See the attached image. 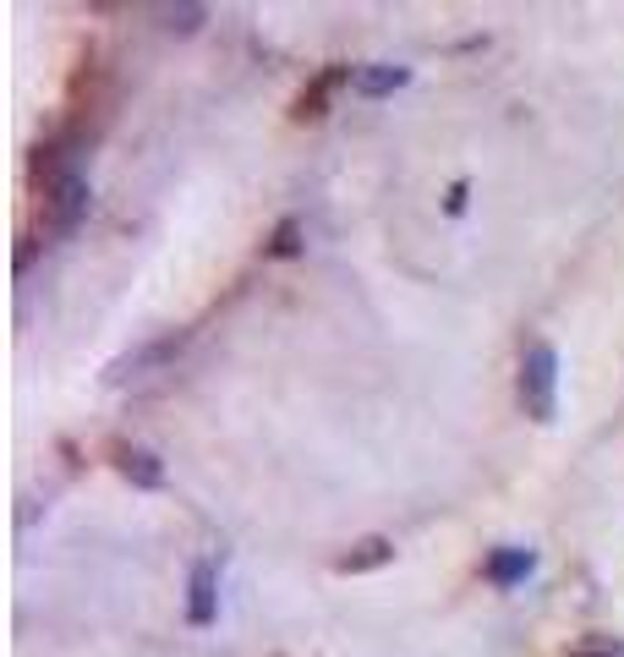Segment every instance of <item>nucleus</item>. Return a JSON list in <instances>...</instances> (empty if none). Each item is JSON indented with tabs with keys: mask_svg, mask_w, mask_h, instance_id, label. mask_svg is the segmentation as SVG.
<instances>
[{
	"mask_svg": "<svg viewBox=\"0 0 624 657\" xmlns=\"http://www.w3.org/2000/svg\"><path fill=\"white\" fill-rule=\"evenodd\" d=\"M554 390H559V356L554 345H532L520 362V405L537 422H554Z\"/></svg>",
	"mask_w": 624,
	"mask_h": 657,
	"instance_id": "f257e3e1",
	"label": "nucleus"
},
{
	"mask_svg": "<svg viewBox=\"0 0 624 657\" xmlns=\"http://www.w3.org/2000/svg\"><path fill=\"white\" fill-rule=\"evenodd\" d=\"M50 231H77V219L88 214V182L82 176H56V187L45 197Z\"/></svg>",
	"mask_w": 624,
	"mask_h": 657,
	"instance_id": "f03ea898",
	"label": "nucleus"
},
{
	"mask_svg": "<svg viewBox=\"0 0 624 657\" xmlns=\"http://www.w3.org/2000/svg\"><path fill=\"white\" fill-rule=\"evenodd\" d=\"M532 565H537V559H532V548H499V553L488 559V581L509 587V581H520Z\"/></svg>",
	"mask_w": 624,
	"mask_h": 657,
	"instance_id": "7ed1b4c3",
	"label": "nucleus"
},
{
	"mask_svg": "<svg viewBox=\"0 0 624 657\" xmlns=\"http://www.w3.org/2000/svg\"><path fill=\"white\" fill-rule=\"evenodd\" d=\"M192 625H208L214 619V570L208 565H192V602H187Z\"/></svg>",
	"mask_w": 624,
	"mask_h": 657,
	"instance_id": "20e7f679",
	"label": "nucleus"
},
{
	"mask_svg": "<svg viewBox=\"0 0 624 657\" xmlns=\"http://www.w3.org/2000/svg\"><path fill=\"white\" fill-rule=\"evenodd\" d=\"M406 77H411L406 66H362V71H357V94H373V99L378 94H394Z\"/></svg>",
	"mask_w": 624,
	"mask_h": 657,
	"instance_id": "39448f33",
	"label": "nucleus"
},
{
	"mask_svg": "<svg viewBox=\"0 0 624 657\" xmlns=\"http://www.w3.org/2000/svg\"><path fill=\"white\" fill-rule=\"evenodd\" d=\"M121 471L137 482V488H159L165 482V471H159V460L148 455V450H121Z\"/></svg>",
	"mask_w": 624,
	"mask_h": 657,
	"instance_id": "423d86ee",
	"label": "nucleus"
},
{
	"mask_svg": "<svg viewBox=\"0 0 624 657\" xmlns=\"http://www.w3.org/2000/svg\"><path fill=\"white\" fill-rule=\"evenodd\" d=\"M389 553H394V548H389L383 537H368L357 553H345V559H340V570H345V576H351V570H373V565H383Z\"/></svg>",
	"mask_w": 624,
	"mask_h": 657,
	"instance_id": "0eeeda50",
	"label": "nucleus"
},
{
	"mask_svg": "<svg viewBox=\"0 0 624 657\" xmlns=\"http://www.w3.org/2000/svg\"><path fill=\"white\" fill-rule=\"evenodd\" d=\"M274 253H280V258H291V253H296V225H280V242H274Z\"/></svg>",
	"mask_w": 624,
	"mask_h": 657,
	"instance_id": "6e6552de",
	"label": "nucleus"
},
{
	"mask_svg": "<svg viewBox=\"0 0 624 657\" xmlns=\"http://www.w3.org/2000/svg\"><path fill=\"white\" fill-rule=\"evenodd\" d=\"M586 657H608V653H586Z\"/></svg>",
	"mask_w": 624,
	"mask_h": 657,
	"instance_id": "1a4fd4ad",
	"label": "nucleus"
}]
</instances>
